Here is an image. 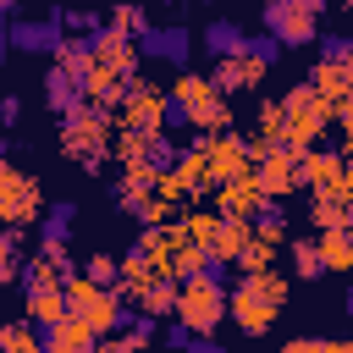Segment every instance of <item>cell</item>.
Wrapping results in <instances>:
<instances>
[{
  "mask_svg": "<svg viewBox=\"0 0 353 353\" xmlns=\"http://www.w3.org/2000/svg\"><path fill=\"white\" fill-rule=\"evenodd\" d=\"M254 176H259V188H265L270 204H281L287 193L303 188V182H298V154H292V149H270L265 160H254Z\"/></svg>",
  "mask_w": 353,
  "mask_h": 353,
  "instance_id": "cell-13",
  "label": "cell"
},
{
  "mask_svg": "<svg viewBox=\"0 0 353 353\" xmlns=\"http://www.w3.org/2000/svg\"><path fill=\"white\" fill-rule=\"evenodd\" d=\"M204 149H210V165H215L221 188L237 182V176H254V149H248V138H237V132H215V138H204Z\"/></svg>",
  "mask_w": 353,
  "mask_h": 353,
  "instance_id": "cell-12",
  "label": "cell"
},
{
  "mask_svg": "<svg viewBox=\"0 0 353 353\" xmlns=\"http://www.w3.org/2000/svg\"><path fill=\"white\" fill-rule=\"evenodd\" d=\"M320 61H353V39H320Z\"/></svg>",
  "mask_w": 353,
  "mask_h": 353,
  "instance_id": "cell-38",
  "label": "cell"
},
{
  "mask_svg": "<svg viewBox=\"0 0 353 353\" xmlns=\"http://www.w3.org/2000/svg\"><path fill=\"white\" fill-rule=\"evenodd\" d=\"M72 276H77V265L66 254V237H44L28 259V287H66Z\"/></svg>",
  "mask_w": 353,
  "mask_h": 353,
  "instance_id": "cell-11",
  "label": "cell"
},
{
  "mask_svg": "<svg viewBox=\"0 0 353 353\" xmlns=\"http://www.w3.org/2000/svg\"><path fill=\"white\" fill-rule=\"evenodd\" d=\"M254 243V221H221V232H215V243H210V254H215V265L226 270V265H237L243 259V248Z\"/></svg>",
  "mask_w": 353,
  "mask_h": 353,
  "instance_id": "cell-19",
  "label": "cell"
},
{
  "mask_svg": "<svg viewBox=\"0 0 353 353\" xmlns=\"http://www.w3.org/2000/svg\"><path fill=\"white\" fill-rule=\"evenodd\" d=\"M188 353H221V347H210V342H193V347H188Z\"/></svg>",
  "mask_w": 353,
  "mask_h": 353,
  "instance_id": "cell-41",
  "label": "cell"
},
{
  "mask_svg": "<svg viewBox=\"0 0 353 353\" xmlns=\"http://www.w3.org/2000/svg\"><path fill=\"white\" fill-rule=\"evenodd\" d=\"M176 182L188 188V199H204V193H215L221 188V176H215V165H210V149H204V138L188 149V154H176Z\"/></svg>",
  "mask_w": 353,
  "mask_h": 353,
  "instance_id": "cell-16",
  "label": "cell"
},
{
  "mask_svg": "<svg viewBox=\"0 0 353 353\" xmlns=\"http://www.w3.org/2000/svg\"><path fill=\"white\" fill-rule=\"evenodd\" d=\"M314 243H320V259H325V270H347V276H353V232H347V226H336V232H320Z\"/></svg>",
  "mask_w": 353,
  "mask_h": 353,
  "instance_id": "cell-25",
  "label": "cell"
},
{
  "mask_svg": "<svg viewBox=\"0 0 353 353\" xmlns=\"http://www.w3.org/2000/svg\"><path fill=\"white\" fill-rule=\"evenodd\" d=\"M298 182L314 199H353V176H347L342 149H309V154H298Z\"/></svg>",
  "mask_w": 353,
  "mask_h": 353,
  "instance_id": "cell-8",
  "label": "cell"
},
{
  "mask_svg": "<svg viewBox=\"0 0 353 353\" xmlns=\"http://www.w3.org/2000/svg\"><path fill=\"white\" fill-rule=\"evenodd\" d=\"M265 72H270V66H265L259 55H248V50H243V55H226V61H215L210 83H215L221 94H248V88H259V83H265Z\"/></svg>",
  "mask_w": 353,
  "mask_h": 353,
  "instance_id": "cell-15",
  "label": "cell"
},
{
  "mask_svg": "<svg viewBox=\"0 0 353 353\" xmlns=\"http://www.w3.org/2000/svg\"><path fill=\"white\" fill-rule=\"evenodd\" d=\"M248 55H259L265 66H276V55H281V39H270V33H265V39H248Z\"/></svg>",
  "mask_w": 353,
  "mask_h": 353,
  "instance_id": "cell-37",
  "label": "cell"
},
{
  "mask_svg": "<svg viewBox=\"0 0 353 353\" xmlns=\"http://www.w3.org/2000/svg\"><path fill=\"white\" fill-rule=\"evenodd\" d=\"M77 270H83V276H94V281H105V287H116V281H121V259H110V254H88Z\"/></svg>",
  "mask_w": 353,
  "mask_h": 353,
  "instance_id": "cell-36",
  "label": "cell"
},
{
  "mask_svg": "<svg viewBox=\"0 0 353 353\" xmlns=\"http://www.w3.org/2000/svg\"><path fill=\"white\" fill-rule=\"evenodd\" d=\"M182 232H188L193 243H204V248H210V243H215V232H221V210H188V215H182Z\"/></svg>",
  "mask_w": 353,
  "mask_h": 353,
  "instance_id": "cell-32",
  "label": "cell"
},
{
  "mask_svg": "<svg viewBox=\"0 0 353 353\" xmlns=\"http://www.w3.org/2000/svg\"><path fill=\"white\" fill-rule=\"evenodd\" d=\"M165 121H171V94H165V88H154V83H143V77H132V94H127V99H121V110H116V132L160 138V132H165Z\"/></svg>",
  "mask_w": 353,
  "mask_h": 353,
  "instance_id": "cell-7",
  "label": "cell"
},
{
  "mask_svg": "<svg viewBox=\"0 0 353 353\" xmlns=\"http://www.w3.org/2000/svg\"><path fill=\"white\" fill-rule=\"evenodd\" d=\"M265 204H270V199H265L259 176H237V182L215 188V210H221V221H259Z\"/></svg>",
  "mask_w": 353,
  "mask_h": 353,
  "instance_id": "cell-14",
  "label": "cell"
},
{
  "mask_svg": "<svg viewBox=\"0 0 353 353\" xmlns=\"http://www.w3.org/2000/svg\"><path fill=\"white\" fill-rule=\"evenodd\" d=\"M22 309H28V320L33 325H61L66 314H72V303H66V287H28V298H22Z\"/></svg>",
  "mask_w": 353,
  "mask_h": 353,
  "instance_id": "cell-18",
  "label": "cell"
},
{
  "mask_svg": "<svg viewBox=\"0 0 353 353\" xmlns=\"http://www.w3.org/2000/svg\"><path fill=\"white\" fill-rule=\"evenodd\" d=\"M39 204H44V193H39V182L22 171V165H0V221L11 226V232H28L33 221H39Z\"/></svg>",
  "mask_w": 353,
  "mask_h": 353,
  "instance_id": "cell-9",
  "label": "cell"
},
{
  "mask_svg": "<svg viewBox=\"0 0 353 353\" xmlns=\"http://www.w3.org/2000/svg\"><path fill=\"white\" fill-rule=\"evenodd\" d=\"M176 303H182V281H176V276H160L154 287H143V298H138V314L171 320V314H176Z\"/></svg>",
  "mask_w": 353,
  "mask_h": 353,
  "instance_id": "cell-23",
  "label": "cell"
},
{
  "mask_svg": "<svg viewBox=\"0 0 353 353\" xmlns=\"http://www.w3.org/2000/svg\"><path fill=\"white\" fill-rule=\"evenodd\" d=\"M127 336H132V342H143V347H149V342H154V314H138V320H132V325H127Z\"/></svg>",
  "mask_w": 353,
  "mask_h": 353,
  "instance_id": "cell-39",
  "label": "cell"
},
{
  "mask_svg": "<svg viewBox=\"0 0 353 353\" xmlns=\"http://www.w3.org/2000/svg\"><path fill=\"white\" fill-rule=\"evenodd\" d=\"M44 88H50V105H55L61 116H72L77 105H88V94H83V77H72V72H61V66L50 72V83H44Z\"/></svg>",
  "mask_w": 353,
  "mask_h": 353,
  "instance_id": "cell-24",
  "label": "cell"
},
{
  "mask_svg": "<svg viewBox=\"0 0 353 353\" xmlns=\"http://www.w3.org/2000/svg\"><path fill=\"white\" fill-rule=\"evenodd\" d=\"M281 353H353V342H342V336H292Z\"/></svg>",
  "mask_w": 353,
  "mask_h": 353,
  "instance_id": "cell-35",
  "label": "cell"
},
{
  "mask_svg": "<svg viewBox=\"0 0 353 353\" xmlns=\"http://www.w3.org/2000/svg\"><path fill=\"white\" fill-rule=\"evenodd\" d=\"M66 303H72V314H77V320H88L99 336H116V331H121V320H127L121 292H116V287H105V281H94V276H83V270L66 281Z\"/></svg>",
  "mask_w": 353,
  "mask_h": 353,
  "instance_id": "cell-5",
  "label": "cell"
},
{
  "mask_svg": "<svg viewBox=\"0 0 353 353\" xmlns=\"http://www.w3.org/2000/svg\"><path fill=\"white\" fill-rule=\"evenodd\" d=\"M232 314V292L221 287V276L210 270V276H193V281H182V303H176V320L193 331V336H210L221 320Z\"/></svg>",
  "mask_w": 353,
  "mask_h": 353,
  "instance_id": "cell-6",
  "label": "cell"
},
{
  "mask_svg": "<svg viewBox=\"0 0 353 353\" xmlns=\"http://www.w3.org/2000/svg\"><path fill=\"white\" fill-rule=\"evenodd\" d=\"M99 353H149L143 342H132V336H105L99 342Z\"/></svg>",
  "mask_w": 353,
  "mask_h": 353,
  "instance_id": "cell-40",
  "label": "cell"
},
{
  "mask_svg": "<svg viewBox=\"0 0 353 353\" xmlns=\"http://www.w3.org/2000/svg\"><path fill=\"white\" fill-rule=\"evenodd\" d=\"M309 83H314V94H320L325 105H336V99L353 94V61H320Z\"/></svg>",
  "mask_w": 353,
  "mask_h": 353,
  "instance_id": "cell-20",
  "label": "cell"
},
{
  "mask_svg": "<svg viewBox=\"0 0 353 353\" xmlns=\"http://www.w3.org/2000/svg\"><path fill=\"white\" fill-rule=\"evenodd\" d=\"M143 50H149V55H165V61H182V55L193 50V39H188L182 28H171V33H149Z\"/></svg>",
  "mask_w": 353,
  "mask_h": 353,
  "instance_id": "cell-30",
  "label": "cell"
},
{
  "mask_svg": "<svg viewBox=\"0 0 353 353\" xmlns=\"http://www.w3.org/2000/svg\"><path fill=\"white\" fill-rule=\"evenodd\" d=\"M281 309H287V276L281 270H259V276H243L232 287V325L243 336H265Z\"/></svg>",
  "mask_w": 353,
  "mask_h": 353,
  "instance_id": "cell-1",
  "label": "cell"
},
{
  "mask_svg": "<svg viewBox=\"0 0 353 353\" xmlns=\"http://www.w3.org/2000/svg\"><path fill=\"white\" fill-rule=\"evenodd\" d=\"M347 17H353V0H347Z\"/></svg>",
  "mask_w": 353,
  "mask_h": 353,
  "instance_id": "cell-44",
  "label": "cell"
},
{
  "mask_svg": "<svg viewBox=\"0 0 353 353\" xmlns=\"http://www.w3.org/2000/svg\"><path fill=\"white\" fill-rule=\"evenodd\" d=\"M116 149V116L99 110V105H77L72 116H61V154L72 165H99L105 154Z\"/></svg>",
  "mask_w": 353,
  "mask_h": 353,
  "instance_id": "cell-3",
  "label": "cell"
},
{
  "mask_svg": "<svg viewBox=\"0 0 353 353\" xmlns=\"http://www.w3.org/2000/svg\"><path fill=\"white\" fill-rule=\"evenodd\" d=\"M347 281H353V276H347ZM347 309H353V287H347Z\"/></svg>",
  "mask_w": 353,
  "mask_h": 353,
  "instance_id": "cell-43",
  "label": "cell"
},
{
  "mask_svg": "<svg viewBox=\"0 0 353 353\" xmlns=\"http://www.w3.org/2000/svg\"><path fill=\"white\" fill-rule=\"evenodd\" d=\"M204 50H210L215 61H226V55H243V50H248V39H243L232 22H215V28H204Z\"/></svg>",
  "mask_w": 353,
  "mask_h": 353,
  "instance_id": "cell-27",
  "label": "cell"
},
{
  "mask_svg": "<svg viewBox=\"0 0 353 353\" xmlns=\"http://www.w3.org/2000/svg\"><path fill=\"white\" fill-rule=\"evenodd\" d=\"M99 331L88 325V320H77V314H66L61 325H50L44 331V353H99Z\"/></svg>",
  "mask_w": 353,
  "mask_h": 353,
  "instance_id": "cell-17",
  "label": "cell"
},
{
  "mask_svg": "<svg viewBox=\"0 0 353 353\" xmlns=\"http://www.w3.org/2000/svg\"><path fill=\"white\" fill-rule=\"evenodd\" d=\"M281 110H287V143H281V149H292V154H309V149L320 143V132L331 127V105L314 94V83L287 88V94H281Z\"/></svg>",
  "mask_w": 353,
  "mask_h": 353,
  "instance_id": "cell-4",
  "label": "cell"
},
{
  "mask_svg": "<svg viewBox=\"0 0 353 353\" xmlns=\"http://www.w3.org/2000/svg\"><path fill=\"white\" fill-rule=\"evenodd\" d=\"M347 232H353V199H347Z\"/></svg>",
  "mask_w": 353,
  "mask_h": 353,
  "instance_id": "cell-42",
  "label": "cell"
},
{
  "mask_svg": "<svg viewBox=\"0 0 353 353\" xmlns=\"http://www.w3.org/2000/svg\"><path fill=\"white\" fill-rule=\"evenodd\" d=\"M276 243H281V237H265V232L254 226V243L243 248L237 270H243V276H259V270H270V259H276Z\"/></svg>",
  "mask_w": 353,
  "mask_h": 353,
  "instance_id": "cell-28",
  "label": "cell"
},
{
  "mask_svg": "<svg viewBox=\"0 0 353 353\" xmlns=\"http://www.w3.org/2000/svg\"><path fill=\"white\" fill-rule=\"evenodd\" d=\"M171 116L188 121V127L204 132V138L232 132V105H226V94H221L210 77H199V72H182V77H176V88H171Z\"/></svg>",
  "mask_w": 353,
  "mask_h": 353,
  "instance_id": "cell-2",
  "label": "cell"
},
{
  "mask_svg": "<svg viewBox=\"0 0 353 353\" xmlns=\"http://www.w3.org/2000/svg\"><path fill=\"white\" fill-rule=\"evenodd\" d=\"M292 270H298L303 281H320V276H325V259H320V243H309V237H292Z\"/></svg>",
  "mask_w": 353,
  "mask_h": 353,
  "instance_id": "cell-29",
  "label": "cell"
},
{
  "mask_svg": "<svg viewBox=\"0 0 353 353\" xmlns=\"http://www.w3.org/2000/svg\"><path fill=\"white\" fill-rule=\"evenodd\" d=\"M11 44H17V50H50V55H61V44H66L61 17H55V22H17V28H11Z\"/></svg>",
  "mask_w": 353,
  "mask_h": 353,
  "instance_id": "cell-21",
  "label": "cell"
},
{
  "mask_svg": "<svg viewBox=\"0 0 353 353\" xmlns=\"http://www.w3.org/2000/svg\"><path fill=\"white\" fill-rule=\"evenodd\" d=\"M0 353H44V336H39V325L22 314V320H11V325H0Z\"/></svg>",
  "mask_w": 353,
  "mask_h": 353,
  "instance_id": "cell-26",
  "label": "cell"
},
{
  "mask_svg": "<svg viewBox=\"0 0 353 353\" xmlns=\"http://www.w3.org/2000/svg\"><path fill=\"white\" fill-rule=\"evenodd\" d=\"M320 6H325V0H270V6H265L270 39H281V44H314V33H320Z\"/></svg>",
  "mask_w": 353,
  "mask_h": 353,
  "instance_id": "cell-10",
  "label": "cell"
},
{
  "mask_svg": "<svg viewBox=\"0 0 353 353\" xmlns=\"http://www.w3.org/2000/svg\"><path fill=\"white\" fill-rule=\"evenodd\" d=\"M210 265H215V254L182 232V237H176V254H171V276H176V281H193V276H210Z\"/></svg>",
  "mask_w": 353,
  "mask_h": 353,
  "instance_id": "cell-22",
  "label": "cell"
},
{
  "mask_svg": "<svg viewBox=\"0 0 353 353\" xmlns=\"http://www.w3.org/2000/svg\"><path fill=\"white\" fill-rule=\"evenodd\" d=\"M17 276H22V232L6 226V237H0V281H17Z\"/></svg>",
  "mask_w": 353,
  "mask_h": 353,
  "instance_id": "cell-34",
  "label": "cell"
},
{
  "mask_svg": "<svg viewBox=\"0 0 353 353\" xmlns=\"http://www.w3.org/2000/svg\"><path fill=\"white\" fill-rule=\"evenodd\" d=\"M110 33H127V39H149V22H143V11H138L132 0H121V6L110 11Z\"/></svg>",
  "mask_w": 353,
  "mask_h": 353,
  "instance_id": "cell-33",
  "label": "cell"
},
{
  "mask_svg": "<svg viewBox=\"0 0 353 353\" xmlns=\"http://www.w3.org/2000/svg\"><path fill=\"white\" fill-rule=\"evenodd\" d=\"M309 221H314V232L347 226V199H314V204H309Z\"/></svg>",
  "mask_w": 353,
  "mask_h": 353,
  "instance_id": "cell-31",
  "label": "cell"
}]
</instances>
